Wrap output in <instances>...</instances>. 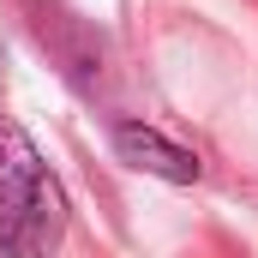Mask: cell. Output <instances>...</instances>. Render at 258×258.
<instances>
[{
  "mask_svg": "<svg viewBox=\"0 0 258 258\" xmlns=\"http://www.w3.org/2000/svg\"><path fill=\"white\" fill-rule=\"evenodd\" d=\"M66 204L54 174L36 162V150L18 132H0V252L12 258H48L60 240Z\"/></svg>",
  "mask_w": 258,
  "mask_h": 258,
  "instance_id": "cell-1",
  "label": "cell"
},
{
  "mask_svg": "<svg viewBox=\"0 0 258 258\" xmlns=\"http://www.w3.org/2000/svg\"><path fill=\"white\" fill-rule=\"evenodd\" d=\"M114 156L126 168H138V174H156V180H174V186L198 180V156L180 150L174 138H162L156 126H144V120H120L114 126Z\"/></svg>",
  "mask_w": 258,
  "mask_h": 258,
  "instance_id": "cell-2",
  "label": "cell"
}]
</instances>
